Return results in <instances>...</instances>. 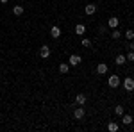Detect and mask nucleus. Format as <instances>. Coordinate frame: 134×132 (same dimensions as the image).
<instances>
[{
    "label": "nucleus",
    "instance_id": "f3484780",
    "mask_svg": "<svg viewBox=\"0 0 134 132\" xmlns=\"http://www.w3.org/2000/svg\"><path fill=\"white\" fill-rule=\"evenodd\" d=\"M68 70H70V64H66V62L59 64V71H61V73H68Z\"/></svg>",
    "mask_w": 134,
    "mask_h": 132
},
{
    "label": "nucleus",
    "instance_id": "9b49d317",
    "mask_svg": "<svg viewBox=\"0 0 134 132\" xmlns=\"http://www.w3.org/2000/svg\"><path fill=\"white\" fill-rule=\"evenodd\" d=\"M122 123L131 125V123H132V116H131V114H122Z\"/></svg>",
    "mask_w": 134,
    "mask_h": 132
},
{
    "label": "nucleus",
    "instance_id": "a211bd4d",
    "mask_svg": "<svg viewBox=\"0 0 134 132\" xmlns=\"http://www.w3.org/2000/svg\"><path fill=\"white\" fill-rule=\"evenodd\" d=\"M120 36H122V32L118 31V29H113V32H111V38H113V39H118Z\"/></svg>",
    "mask_w": 134,
    "mask_h": 132
},
{
    "label": "nucleus",
    "instance_id": "6ab92c4d",
    "mask_svg": "<svg viewBox=\"0 0 134 132\" xmlns=\"http://www.w3.org/2000/svg\"><path fill=\"white\" fill-rule=\"evenodd\" d=\"M82 47H84V48H90V47H91V39H88V38H82Z\"/></svg>",
    "mask_w": 134,
    "mask_h": 132
},
{
    "label": "nucleus",
    "instance_id": "f257e3e1",
    "mask_svg": "<svg viewBox=\"0 0 134 132\" xmlns=\"http://www.w3.org/2000/svg\"><path fill=\"white\" fill-rule=\"evenodd\" d=\"M124 88H125V91H134V79L127 77L124 81Z\"/></svg>",
    "mask_w": 134,
    "mask_h": 132
},
{
    "label": "nucleus",
    "instance_id": "20e7f679",
    "mask_svg": "<svg viewBox=\"0 0 134 132\" xmlns=\"http://www.w3.org/2000/svg\"><path fill=\"white\" fill-rule=\"evenodd\" d=\"M81 61H82V59H81V55H77V54H72V55H70V64H72V66H79V64H81Z\"/></svg>",
    "mask_w": 134,
    "mask_h": 132
},
{
    "label": "nucleus",
    "instance_id": "6e6552de",
    "mask_svg": "<svg viewBox=\"0 0 134 132\" xmlns=\"http://www.w3.org/2000/svg\"><path fill=\"white\" fill-rule=\"evenodd\" d=\"M125 62H127V59H125V55H116V59H114V64H118V66H124Z\"/></svg>",
    "mask_w": 134,
    "mask_h": 132
},
{
    "label": "nucleus",
    "instance_id": "aec40b11",
    "mask_svg": "<svg viewBox=\"0 0 134 132\" xmlns=\"http://www.w3.org/2000/svg\"><path fill=\"white\" fill-rule=\"evenodd\" d=\"M114 114L122 116V114H124V107H122V105H116V107H114Z\"/></svg>",
    "mask_w": 134,
    "mask_h": 132
},
{
    "label": "nucleus",
    "instance_id": "ddd939ff",
    "mask_svg": "<svg viewBox=\"0 0 134 132\" xmlns=\"http://www.w3.org/2000/svg\"><path fill=\"white\" fill-rule=\"evenodd\" d=\"M107 130H109V132H116V130H118V123L109 122V123H107Z\"/></svg>",
    "mask_w": 134,
    "mask_h": 132
},
{
    "label": "nucleus",
    "instance_id": "4be33fe9",
    "mask_svg": "<svg viewBox=\"0 0 134 132\" xmlns=\"http://www.w3.org/2000/svg\"><path fill=\"white\" fill-rule=\"evenodd\" d=\"M129 48H131V50H134V41H131V43H129Z\"/></svg>",
    "mask_w": 134,
    "mask_h": 132
},
{
    "label": "nucleus",
    "instance_id": "1a4fd4ad",
    "mask_svg": "<svg viewBox=\"0 0 134 132\" xmlns=\"http://www.w3.org/2000/svg\"><path fill=\"white\" fill-rule=\"evenodd\" d=\"M97 73H100V75L107 73V64H105V62H100V64L97 66Z\"/></svg>",
    "mask_w": 134,
    "mask_h": 132
},
{
    "label": "nucleus",
    "instance_id": "412c9836",
    "mask_svg": "<svg viewBox=\"0 0 134 132\" xmlns=\"http://www.w3.org/2000/svg\"><path fill=\"white\" fill-rule=\"evenodd\" d=\"M125 59H127V61H134V50H131V52H129V54L125 55Z\"/></svg>",
    "mask_w": 134,
    "mask_h": 132
},
{
    "label": "nucleus",
    "instance_id": "9d476101",
    "mask_svg": "<svg viewBox=\"0 0 134 132\" xmlns=\"http://www.w3.org/2000/svg\"><path fill=\"white\" fill-rule=\"evenodd\" d=\"M95 11H97V5H95V4H88V5H86V14L91 16V14H95Z\"/></svg>",
    "mask_w": 134,
    "mask_h": 132
},
{
    "label": "nucleus",
    "instance_id": "dca6fc26",
    "mask_svg": "<svg viewBox=\"0 0 134 132\" xmlns=\"http://www.w3.org/2000/svg\"><path fill=\"white\" fill-rule=\"evenodd\" d=\"M124 36H125V38H127L129 41H132V39H134V31H131V29H127V31L124 32Z\"/></svg>",
    "mask_w": 134,
    "mask_h": 132
},
{
    "label": "nucleus",
    "instance_id": "423d86ee",
    "mask_svg": "<svg viewBox=\"0 0 134 132\" xmlns=\"http://www.w3.org/2000/svg\"><path fill=\"white\" fill-rule=\"evenodd\" d=\"M73 118H75V120H82L84 118V109L82 107H79V109L73 111Z\"/></svg>",
    "mask_w": 134,
    "mask_h": 132
},
{
    "label": "nucleus",
    "instance_id": "5701e85b",
    "mask_svg": "<svg viewBox=\"0 0 134 132\" xmlns=\"http://www.w3.org/2000/svg\"><path fill=\"white\" fill-rule=\"evenodd\" d=\"M0 2H2V4H7V2H9V0H0Z\"/></svg>",
    "mask_w": 134,
    "mask_h": 132
},
{
    "label": "nucleus",
    "instance_id": "0eeeda50",
    "mask_svg": "<svg viewBox=\"0 0 134 132\" xmlns=\"http://www.w3.org/2000/svg\"><path fill=\"white\" fill-rule=\"evenodd\" d=\"M118 23H120V20H118L116 16H113V18H109V20H107V25H109L111 29H116V27H118Z\"/></svg>",
    "mask_w": 134,
    "mask_h": 132
},
{
    "label": "nucleus",
    "instance_id": "39448f33",
    "mask_svg": "<svg viewBox=\"0 0 134 132\" xmlns=\"http://www.w3.org/2000/svg\"><path fill=\"white\" fill-rule=\"evenodd\" d=\"M50 36H52V38H54V39H57V38L61 36V29H59L57 25H54V27H52V29H50Z\"/></svg>",
    "mask_w": 134,
    "mask_h": 132
},
{
    "label": "nucleus",
    "instance_id": "7ed1b4c3",
    "mask_svg": "<svg viewBox=\"0 0 134 132\" xmlns=\"http://www.w3.org/2000/svg\"><path fill=\"white\" fill-rule=\"evenodd\" d=\"M107 82H109V86H111V88H114V89H116V88L120 86V77H118V75H111Z\"/></svg>",
    "mask_w": 134,
    "mask_h": 132
},
{
    "label": "nucleus",
    "instance_id": "f03ea898",
    "mask_svg": "<svg viewBox=\"0 0 134 132\" xmlns=\"http://www.w3.org/2000/svg\"><path fill=\"white\" fill-rule=\"evenodd\" d=\"M40 55H41V59H48L50 57V47L43 45L41 48H40Z\"/></svg>",
    "mask_w": 134,
    "mask_h": 132
},
{
    "label": "nucleus",
    "instance_id": "4468645a",
    "mask_svg": "<svg viewBox=\"0 0 134 132\" xmlns=\"http://www.w3.org/2000/svg\"><path fill=\"white\" fill-rule=\"evenodd\" d=\"M84 32H86V27H84V25H81V23H79V25H77V27H75V34H79V36H82Z\"/></svg>",
    "mask_w": 134,
    "mask_h": 132
},
{
    "label": "nucleus",
    "instance_id": "2eb2a0df",
    "mask_svg": "<svg viewBox=\"0 0 134 132\" xmlns=\"http://www.w3.org/2000/svg\"><path fill=\"white\" fill-rule=\"evenodd\" d=\"M77 104H79V105H84V104H86V95L79 93V95H77Z\"/></svg>",
    "mask_w": 134,
    "mask_h": 132
},
{
    "label": "nucleus",
    "instance_id": "f8f14e48",
    "mask_svg": "<svg viewBox=\"0 0 134 132\" xmlns=\"http://www.w3.org/2000/svg\"><path fill=\"white\" fill-rule=\"evenodd\" d=\"M13 13H14V16H21L23 14V7L21 5H14L13 7Z\"/></svg>",
    "mask_w": 134,
    "mask_h": 132
}]
</instances>
